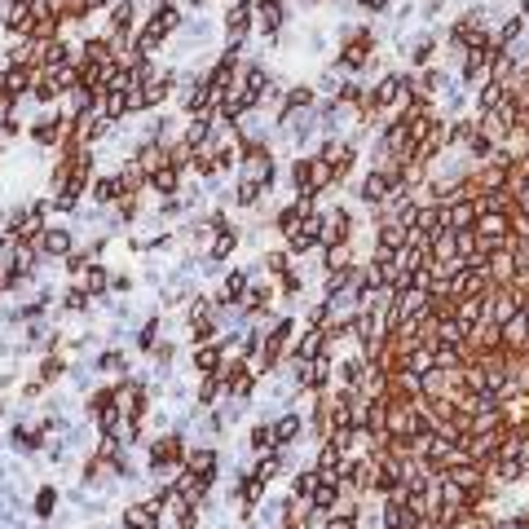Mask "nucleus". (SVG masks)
Instances as JSON below:
<instances>
[{
    "label": "nucleus",
    "mask_w": 529,
    "mask_h": 529,
    "mask_svg": "<svg viewBox=\"0 0 529 529\" xmlns=\"http://www.w3.org/2000/svg\"><path fill=\"white\" fill-rule=\"evenodd\" d=\"M264 264H269L274 274H287V256L283 252H274V256H264Z\"/></svg>",
    "instance_id": "29"
},
{
    "label": "nucleus",
    "mask_w": 529,
    "mask_h": 529,
    "mask_svg": "<svg viewBox=\"0 0 529 529\" xmlns=\"http://www.w3.org/2000/svg\"><path fill=\"white\" fill-rule=\"evenodd\" d=\"M295 433H300V419H295V415H287L283 423H278V428H274V437H278V441H291Z\"/></svg>",
    "instance_id": "20"
},
{
    "label": "nucleus",
    "mask_w": 529,
    "mask_h": 529,
    "mask_svg": "<svg viewBox=\"0 0 529 529\" xmlns=\"http://www.w3.org/2000/svg\"><path fill=\"white\" fill-rule=\"evenodd\" d=\"M388 190H393V181L384 177V172H371L367 181H362V203H384V198H388Z\"/></svg>",
    "instance_id": "7"
},
{
    "label": "nucleus",
    "mask_w": 529,
    "mask_h": 529,
    "mask_svg": "<svg viewBox=\"0 0 529 529\" xmlns=\"http://www.w3.org/2000/svg\"><path fill=\"white\" fill-rule=\"evenodd\" d=\"M186 468H190L194 476H212V472H217V454H212V450H194V454L186 459Z\"/></svg>",
    "instance_id": "12"
},
{
    "label": "nucleus",
    "mask_w": 529,
    "mask_h": 529,
    "mask_svg": "<svg viewBox=\"0 0 529 529\" xmlns=\"http://www.w3.org/2000/svg\"><path fill=\"white\" fill-rule=\"evenodd\" d=\"M79 287L97 295V291L106 287V269H102V264H89V269H79Z\"/></svg>",
    "instance_id": "14"
},
{
    "label": "nucleus",
    "mask_w": 529,
    "mask_h": 529,
    "mask_svg": "<svg viewBox=\"0 0 529 529\" xmlns=\"http://www.w3.org/2000/svg\"><path fill=\"white\" fill-rule=\"evenodd\" d=\"M58 375H62V362H58V357H49L44 367H40V379L49 384V379H58Z\"/></svg>",
    "instance_id": "27"
},
{
    "label": "nucleus",
    "mask_w": 529,
    "mask_h": 529,
    "mask_svg": "<svg viewBox=\"0 0 529 529\" xmlns=\"http://www.w3.org/2000/svg\"><path fill=\"white\" fill-rule=\"evenodd\" d=\"M525 13H529V0H525Z\"/></svg>",
    "instance_id": "32"
},
{
    "label": "nucleus",
    "mask_w": 529,
    "mask_h": 529,
    "mask_svg": "<svg viewBox=\"0 0 529 529\" xmlns=\"http://www.w3.org/2000/svg\"><path fill=\"white\" fill-rule=\"evenodd\" d=\"M9 225H13V234H18V238L36 243V238L44 234V203H36V208H23V212H13V217H9Z\"/></svg>",
    "instance_id": "3"
},
{
    "label": "nucleus",
    "mask_w": 529,
    "mask_h": 529,
    "mask_svg": "<svg viewBox=\"0 0 529 529\" xmlns=\"http://www.w3.org/2000/svg\"><path fill=\"white\" fill-rule=\"evenodd\" d=\"M0 283H5V274H0Z\"/></svg>",
    "instance_id": "33"
},
{
    "label": "nucleus",
    "mask_w": 529,
    "mask_h": 529,
    "mask_svg": "<svg viewBox=\"0 0 529 529\" xmlns=\"http://www.w3.org/2000/svg\"><path fill=\"white\" fill-rule=\"evenodd\" d=\"M217 388H221V375H208V379H203V388H198V402L208 406L212 397H217Z\"/></svg>",
    "instance_id": "25"
},
{
    "label": "nucleus",
    "mask_w": 529,
    "mask_h": 529,
    "mask_svg": "<svg viewBox=\"0 0 529 529\" xmlns=\"http://www.w3.org/2000/svg\"><path fill=\"white\" fill-rule=\"evenodd\" d=\"M120 177H102V181H97V186H93V198H97V203H115V198H120Z\"/></svg>",
    "instance_id": "13"
},
{
    "label": "nucleus",
    "mask_w": 529,
    "mask_h": 529,
    "mask_svg": "<svg viewBox=\"0 0 529 529\" xmlns=\"http://www.w3.org/2000/svg\"><path fill=\"white\" fill-rule=\"evenodd\" d=\"M53 507H58V494H53V490H40L36 511H40V516H53Z\"/></svg>",
    "instance_id": "22"
},
{
    "label": "nucleus",
    "mask_w": 529,
    "mask_h": 529,
    "mask_svg": "<svg viewBox=\"0 0 529 529\" xmlns=\"http://www.w3.org/2000/svg\"><path fill=\"white\" fill-rule=\"evenodd\" d=\"M318 481H322V472H300L295 476V499H309V494L318 490Z\"/></svg>",
    "instance_id": "17"
},
{
    "label": "nucleus",
    "mask_w": 529,
    "mask_h": 529,
    "mask_svg": "<svg viewBox=\"0 0 529 529\" xmlns=\"http://www.w3.org/2000/svg\"><path fill=\"white\" fill-rule=\"evenodd\" d=\"M252 445H256V450H269V445H278L274 428H256V433H252Z\"/></svg>",
    "instance_id": "24"
},
{
    "label": "nucleus",
    "mask_w": 529,
    "mask_h": 529,
    "mask_svg": "<svg viewBox=\"0 0 529 529\" xmlns=\"http://www.w3.org/2000/svg\"><path fill=\"white\" fill-rule=\"evenodd\" d=\"M36 243L44 247L49 256H66V252H71V234H66V229H44Z\"/></svg>",
    "instance_id": "11"
},
{
    "label": "nucleus",
    "mask_w": 529,
    "mask_h": 529,
    "mask_svg": "<svg viewBox=\"0 0 529 529\" xmlns=\"http://www.w3.org/2000/svg\"><path fill=\"white\" fill-rule=\"evenodd\" d=\"M155 521H159V511H155L151 503H137V507L124 511V525H128V529H155Z\"/></svg>",
    "instance_id": "10"
},
{
    "label": "nucleus",
    "mask_w": 529,
    "mask_h": 529,
    "mask_svg": "<svg viewBox=\"0 0 529 529\" xmlns=\"http://www.w3.org/2000/svg\"><path fill=\"white\" fill-rule=\"evenodd\" d=\"M344 238H349V212L336 208L331 217H322V243L336 247V243H344Z\"/></svg>",
    "instance_id": "5"
},
{
    "label": "nucleus",
    "mask_w": 529,
    "mask_h": 529,
    "mask_svg": "<svg viewBox=\"0 0 529 529\" xmlns=\"http://www.w3.org/2000/svg\"><path fill=\"white\" fill-rule=\"evenodd\" d=\"M0 27H5L9 36H31V31H36V13H31V0H5Z\"/></svg>",
    "instance_id": "2"
},
{
    "label": "nucleus",
    "mask_w": 529,
    "mask_h": 529,
    "mask_svg": "<svg viewBox=\"0 0 529 529\" xmlns=\"http://www.w3.org/2000/svg\"><path fill=\"white\" fill-rule=\"evenodd\" d=\"M110 31H120V36L137 31V0H110Z\"/></svg>",
    "instance_id": "4"
},
{
    "label": "nucleus",
    "mask_w": 529,
    "mask_h": 529,
    "mask_svg": "<svg viewBox=\"0 0 529 529\" xmlns=\"http://www.w3.org/2000/svg\"><path fill=\"white\" fill-rule=\"evenodd\" d=\"M326 264H331V269H349V247H331V256H326Z\"/></svg>",
    "instance_id": "23"
},
{
    "label": "nucleus",
    "mask_w": 529,
    "mask_h": 529,
    "mask_svg": "<svg viewBox=\"0 0 529 529\" xmlns=\"http://www.w3.org/2000/svg\"><path fill=\"white\" fill-rule=\"evenodd\" d=\"M322 353V331H309V336L300 340V353H295V362H309V357H318Z\"/></svg>",
    "instance_id": "15"
},
{
    "label": "nucleus",
    "mask_w": 529,
    "mask_h": 529,
    "mask_svg": "<svg viewBox=\"0 0 529 529\" xmlns=\"http://www.w3.org/2000/svg\"><path fill=\"white\" fill-rule=\"evenodd\" d=\"M516 36H521V18H507L503 31H499V40H516Z\"/></svg>",
    "instance_id": "28"
},
{
    "label": "nucleus",
    "mask_w": 529,
    "mask_h": 529,
    "mask_svg": "<svg viewBox=\"0 0 529 529\" xmlns=\"http://www.w3.org/2000/svg\"><path fill=\"white\" fill-rule=\"evenodd\" d=\"M208 137H212V120H208V115H190V124H186V141L194 146V151H203Z\"/></svg>",
    "instance_id": "9"
},
{
    "label": "nucleus",
    "mask_w": 529,
    "mask_h": 529,
    "mask_svg": "<svg viewBox=\"0 0 529 529\" xmlns=\"http://www.w3.org/2000/svg\"><path fill=\"white\" fill-rule=\"evenodd\" d=\"M181 23H186V18H181V9L172 5V0H155V5H151V13H146V36H155L159 44L163 40H168L172 36V31H181Z\"/></svg>",
    "instance_id": "1"
},
{
    "label": "nucleus",
    "mask_w": 529,
    "mask_h": 529,
    "mask_svg": "<svg viewBox=\"0 0 529 529\" xmlns=\"http://www.w3.org/2000/svg\"><path fill=\"white\" fill-rule=\"evenodd\" d=\"M186 459V445H181V437H163L155 441V468H172V463Z\"/></svg>",
    "instance_id": "6"
},
{
    "label": "nucleus",
    "mask_w": 529,
    "mask_h": 529,
    "mask_svg": "<svg viewBox=\"0 0 529 529\" xmlns=\"http://www.w3.org/2000/svg\"><path fill=\"white\" fill-rule=\"evenodd\" d=\"M274 472H278V459L269 454V459H260V463H256V472H252V476H256V481H269Z\"/></svg>",
    "instance_id": "26"
},
{
    "label": "nucleus",
    "mask_w": 529,
    "mask_h": 529,
    "mask_svg": "<svg viewBox=\"0 0 529 529\" xmlns=\"http://www.w3.org/2000/svg\"><path fill=\"white\" fill-rule=\"evenodd\" d=\"M260 190H264V186H256V181H247V177H243V181H238V194H234V198H238V208H252L256 198H260Z\"/></svg>",
    "instance_id": "16"
},
{
    "label": "nucleus",
    "mask_w": 529,
    "mask_h": 529,
    "mask_svg": "<svg viewBox=\"0 0 529 529\" xmlns=\"http://www.w3.org/2000/svg\"><path fill=\"white\" fill-rule=\"evenodd\" d=\"M243 287H247V278H243V274H229V278H225V300H238Z\"/></svg>",
    "instance_id": "21"
},
{
    "label": "nucleus",
    "mask_w": 529,
    "mask_h": 529,
    "mask_svg": "<svg viewBox=\"0 0 529 529\" xmlns=\"http://www.w3.org/2000/svg\"><path fill=\"white\" fill-rule=\"evenodd\" d=\"M194 367H198V371H217V367H221V353H217V349H198V353H194Z\"/></svg>",
    "instance_id": "19"
},
{
    "label": "nucleus",
    "mask_w": 529,
    "mask_h": 529,
    "mask_svg": "<svg viewBox=\"0 0 529 529\" xmlns=\"http://www.w3.org/2000/svg\"><path fill=\"white\" fill-rule=\"evenodd\" d=\"M357 5H367V9H384L388 0H357Z\"/></svg>",
    "instance_id": "31"
},
{
    "label": "nucleus",
    "mask_w": 529,
    "mask_h": 529,
    "mask_svg": "<svg viewBox=\"0 0 529 529\" xmlns=\"http://www.w3.org/2000/svg\"><path fill=\"white\" fill-rule=\"evenodd\" d=\"M326 529H353V516H349V511H340V516L326 521Z\"/></svg>",
    "instance_id": "30"
},
{
    "label": "nucleus",
    "mask_w": 529,
    "mask_h": 529,
    "mask_svg": "<svg viewBox=\"0 0 529 529\" xmlns=\"http://www.w3.org/2000/svg\"><path fill=\"white\" fill-rule=\"evenodd\" d=\"M234 247H238V234H234V229H229V234H217V243H212V256L225 260L229 252H234Z\"/></svg>",
    "instance_id": "18"
},
{
    "label": "nucleus",
    "mask_w": 529,
    "mask_h": 529,
    "mask_svg": "<svg viewBox=\"0 0 529 529\" xmlns=\"http://www.w3.org/2000/svg\"><path fill=\"white\" fill-rule=\"evenodd\" d=\"M177 186H181V168H172V163H163V168L151 172V190H159V194H177Z\"/></svg>",
    "instance_id": "8"
}]
</instances>
